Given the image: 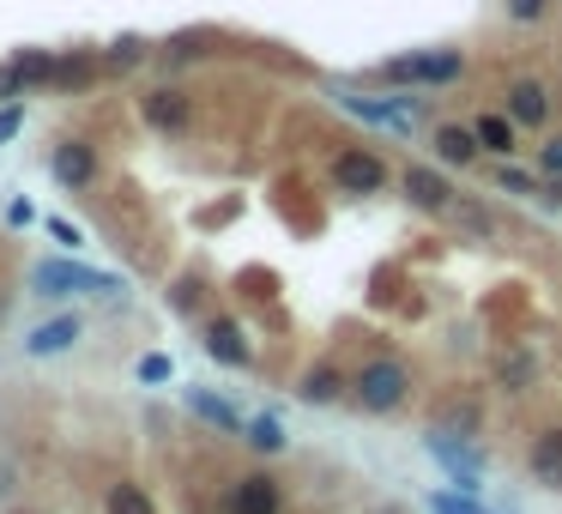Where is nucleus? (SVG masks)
I'll list each match as a JSON object with an SVG mask.
<instances>
[{"instance_id": "3", "label": "nucleus", "mask_w": 562, "mask_h": 514, "mask_svg": "<svg viewBox=\"0 0 562 514\" xmlns=\"http://www.w3.org/2000/svg\"><path fill=\"white\" fill-rule=\"evenodd\" d=\"M406 394H411V370L399 363V357H369L363 370H357V382H351V399L363 411H393Z\"/></svg>"}, {"instance_id": "18", "label": "nucleus", "mask_w": 562, "mask_h": 514, "mask_svg": "<svg viewBox=\"0 0 562 514\" xmlns=\"http://www.w3.org/2000/svg\"><path fill=\"white\" fill-rule=\"evenodd\" d=\"M302 399H309V406H333V399L345 394V375L333 370V363H321V370H309L302 375V387H297Z\"/></svg>"}, {"instance_id": "30", "label": "nucleus", "mask_w": 562, "mask_h": 514, "mask_svg": "<svg viewBox=\"0 0 562 514\" xmlns=\"http://www.w3.org/2000/svg\"><path fill=\"white\" fill-rule=\"evenodd\" d=\"M538 164H545V176H562V133L538 145Z\"/></svg>"}, {"instance_id": "16", "label": "nucleus", "mask_w": 562, "mask_h": 514, "mask_svg": "<svg viewBox=\"0 0 562 514\" xmlns=\"http://www.w3.org/2000/svg\"><path fill=\"white\" fill-rule=\"evenodd\" d=\"M471 133H478V145H485V152L509 158V152H514V133H521V128H514L509 109H497V116H478V121H471Z\"/></svg>"}, {"instance_id": "13", "label": "nucleus", "mask_w": 562, "mask_h": 514, "mask_svg": "<svg viewBox=\"0 0 562 514\" xmlns=\"http://www.w3.org/2000/svg\"><path fill=\"white\" fill-rule=\"evenodd\" d=\"M55 61H61V55H49V49H19L13 55V67H0V73H7V92H25V85H43V80H55Z\"/></svg>"}, {"instance_id": "25", "label": "nucleus", "mask_w": 562, "mask_h": 514, "mask_svg": "<svg viewBox=\"0 0 562 514\" xmlns=\"http://www.w3.org/2000/svg\"><path fill=\"white\" fill-rule=\"evenodd\" d=\"M133 375H140L145 387H164V382L176 375V363H170L164 351H152V357H140V370H133Z\"/></svg>"}, {"instance_id": "7", "label": "nucleus", "mask_w": 562, "mask_h": 514, "mask_svg": "<svg viewBox=\"0 0 562 514\" xmlns=\"http://www.w3.org/2000/svg\"><path fill=\"white\" fill-rule=\"evenodd\" d=\"M49 176L61 188H92L97 182V145L92 140H61L49 145Z\"/></svg>"}, {"instance_id": "5", "label": "nucleus", "mask_w": 562, "mask_h": 514, "mask_svg": "<svg viewBox=\"0 0 562 514\" xmlns=\"http://www.w3.org/2000/svg\"><path fill=\"white\" fill-rule=\"evenodd\" d=\"M140 121L157 133H188V121H194V97L182 92V85H152V92L140 97Z\"/></svg>"}, {"instance_id": "2", "label": "nucleus", "mask_w": 562, "mask_h": 514, "mask_svg": "<svg viewBox=\"0 0 562 514\" xmlns=\"http://www.w3.org/2000/svg\"><path fill=\"white\" fill-rule=\"evenodd\" d=\"M459 73H466V55H459V49L393 55V61H381V80H387V85H423V92H442V85H459Z\"/></svg>"}, {"instance_id": "17", "label": "nucleus", "mask_w": 562, "mask_h": 514, "mask_svg": "<svg viewBox=\"0 0 562 514\" xmlns=\"http://www.w3.org/2000/svg\"><path fill=\"white\" fill-rule=\"evenodd\" d=\"M188 411H194V418H206V423H218V430H242V411H236L230 399L206 394V387H188Z\"/></svg>"}, {"instance_id": "20", "label": "nucleus", "mask_w": 562, "mask_h": 514, "mask_svg": "<svg viewBox=\"0 0 562 514\" xmlns=\"http://www.w3.org/2000/svg\"><path fill=\"white\" fill-rule=\"evenodd\" d=\"M430 514H497V509H485L471 490H430Z\"/></svg>"}, {"instance_id": "29", "label": "nucleus", "mask_w": 562, "mask_h": 514, "mask_svg": "<svg viewBox=\"0 0 562 514\" xmlns=\"http://www.w3.org/2000/svg\"><path fill=\"white\" fill-rule=\"evenodd\" d=\"M49 237H55V242H61V249H67V254H73V249H79V242H85V237H79V225H73V218H49Z\"/></svg>"}, {"instance_id": "27", "label": "nucleus", "mask_w": 562, "mask_h": 514, "mask_svg": "<svg viewBox=\"0 0 562 514\" xmlns=\"http://www.w3.org/2000/svg\"><path fill=\"white\" fill-rule=\"evenodd\" d=\"M19 133H25V104H7L0 109V145H13Z\"/></svg>"}, {"instance_id": "15", "label": "nucleus", "mask_w": 562, "mask_h": 514, "mask_svg": "<svg viewBox=\"0 0 562 514\" xmlns=\"http://www.w3.org/2000/svg\"><path fill=\"white\" fill-rule=\"evenodd\" d=\"M430 454L447 466V473H454V485H459V490H471V497H478V466H485L478 454H471V449H454L447 435H430Z\"/></svg>"}, {"instance_id": "32", "label": "nucleus", "mask_w": 562, "mask_h": 514, "mask_svg": "<svg viewBox=\"0 0 562 514\" xmlns=\"http://www.w3.org/2000/svg\"><path fill=\"white\" fill-rule=\"evenodd\" d=\"M0 97H13V92H7V73H0Z\"/></svg>"}, {"instance_id": "12", "label": "nucleus", "mask_w": 562, "mask_h": 514, "mask_svg": "<svg viewBox=\"0 0 562 514\" xmlns=\"http://www.w3.org/2000/svg\"><path fill=\"white\" fill-rule=\"evenodd\" d=\"M206 351L218 357L224 370H249V363H254V351H249V339H242L236 321H212V327H206Z\"/></svg>"}, {"instance_id": "26", "label": "nucleus", "mask_w": 562, "mask_h": 514, "mask_svg": "<svg viewBox=\"0 0 562 514\" xmlns=\"http://www.w3.org/2000/svg\"><path fill=\"white\" fill-rule=\"evenodd\" d=\"M497 188H502V194H538V182L521 170V164H502V170H497Z\"/></svg>"}, {"instance_id": "19", "label": "nucleus", "mask_w": 562, "mask_h": 514, "mask_svg": "<svg viewBox=\"0 0 562 514\" xmlns=\"http://www.w3.org/2000/svg\"><path fill=\"white\" fill-rule=\"evenodd\" d=\"M533 473L545 478V485H562V430H550L533 449Z\"/></svg>"}, {"instance_id": "21", "label": "nucleus", "mask_w": 562, "mask_h": 514, "mask_svg": "<svg viewBox=\"0 0 562 514\" xmlns=\"http://www.w3.org/2000/svg\"><path fill=\"white\" fill-rule=\"evenodd\" d=\"M242 435H249V449H261V454L285 449V423H278V418H249V423H242Z\"/></svg>"}, {"instance_id": "9", "label": "nucleus", "mask_w": 562, "mask_h": 514, "mask_svg": "<svg viewBox=\"0 0 562 514\" xmlns=\"http://www.w3.org/2000/svg\"><path fill=\"white\" fill-rule=\"evenodd\" d=\"M502 97H509L502 109L514 116V128H545V121H550V85L545 80H526V73H521V80H509V92H502Z\"/></svg>"}, {"instance_id": "8", "label": "nucleus", "mask_w": 562, "mask_h": 514, "mask_svg": "<svg viewBox=\"0 0 562 514\" xmlns=\"http://www.w3.org/2000/svg\"><path fill=\"white\" fill-rule=\"evenodd\" d=\"M399 188H406V200H411L418 212H447V206H454V182H447L435 164H406Z\"/></svg>"}, {"instance_id": "31", "label": "nucleus", "mask_w": 562, "mask_h": 514, "mask_svg": "<svg viewBox=\"0 0 562 514\" xmlns=\"http://www.w3.org/2000/svg\"><path fill=\"white\" fill-rule=\"evenodd\" d=\"M7 225H31V200H13V206H7Z\"/></svg>"}, {"instance_id": "11", "label": "nucleus", "mask_w": 562, "mask_h": 514, "mask_svg": "<svg viewBox=\"0 0 562 514\" xmlns=\"http://www.w3.org/2000/svg\"><path fill=\"white\" fill-rule=\"evenodd\" d=\"M478 152H485V145H478V133L471 128H459V121H442V128H435V164H442V170H466V164H478Z\"/></svg>"}, {"instance_id": "23", "label": "nucleus", "mask_w": 562, "mask_h": 514, "mask_svg": "<svg viewBox=\"0 0 562 514\" xmlns=\"http://www.w3.org/2000/svg\"><path fill=\"white\" fill-rule=\"evenodd\" d=\"M109 514H152V497L140 485H116L109 490Z\"/></svg>"}, {"instance_id": "14", "label": "nucleus", "mask_w": 562, "mask_h": 514, "mask_svg": "<svg viewBox=\"0 0 562 514\" xmlns=\"http://www.w3.org/2000/svg\"><path fill=\"white\" fill-rule=\"evenodd\" d=\"M230 514H278V485L266 473H249L230 490Z\"/></svg>"}, {"instance_id": "10", "label": "nucleus", "mask_w": 562, "mask_h": 514, "mask_svg": "<svg viewBox=\"0 0 562 514\" xmlns=\"http://www.w3.org/2000/svg\"><path fill=\"white\" fill-rule=\"evenodd\" d=\"M79 333H85V321H79V315H55V321H43V327H31L25 351L31 357H61V351H73V345H79Z\"/></svg>"}, {"instance_id": "1", "label": "nucleus", "mask_w": 562, "mask_h": 514, "mask_svg": "<svg viewBox=\"0 0 562 514\" xmlns=\"http://www.w3.org/2000/svg\"><path fill=\"white\" fill-rule=\"evenodd\" d=\"M31 290H37V297H121L128 278H121V273H97V266H85V261L55 254V261L31 266Z\"/></svg>"}, {"instance_id": "6", "label": "nucleus", "mask_w": 562, "mask_h": 514, "mask_svg": "<svg viewBox=\"0 0 562 514\" xmlns=\"http://www.w3.org/2000/svg\"><path fill=\"white\" fill-rule=\"evenodd\" d=\"M333 182H339L345 194H381V188H387V164H381L375 152H363V145H351V152L333 158Z\"/></svg>"}, {"instance_id": "4", "label": "nucleus", "mask_w": 562, "mask_h": 514, "mask_svg": "<svg viewBox=\"0 0 562 514\" xmlns=\"http://www.w3.org/2000/svg\"><path fill=\"white\" fill-rule=\"evenodd\" d=\"M339 109L357 121H369V128H387V133H411L418 128V97H357V92H339Z\"/></svg>"}, {"instance_id": "28", "label": "nucleus", "mask_w": 562, "mask_h": 514, "mask_svg": "<svg viewBox=\"0 0 562 514\" xmlns=\"http://www.w3.org/2000/svg\"><path fill=\"white\" fill-rule=\"evenodd\" d=\"M545 13H550V0H509V19H514V25H538Z\"/></svg>"}, {"instance_id": "24", "label": "nucleus", "mask_w": 562, "mask_h": 514, "mask_svg": "<svg viewBox=\"0 0 562 514\" xmlns=\"http://www.w3.org/2000/svg\"><path fill=\"white\" fill-rule=\"evenodd\" d=\"M97 73V55H73V61H55V80L49 85H85Z\"/></svg>"}, {"instance_id": "22", "label": "nucleus", "mask_w": 562, "mask_h": 514, "mask_svg": "<svg viewBox=\"0 0 562 514\" xmlns=\"http://www.w3.org/2000/svg\"><path fill=\"white\" fill-rule=\"evenodd\" d=\"M145 55H152V43H145V37H133V31H128V37H116V43H109V55H104V61L121 73V67H140Z\"/></svg>"}]
</instances>
